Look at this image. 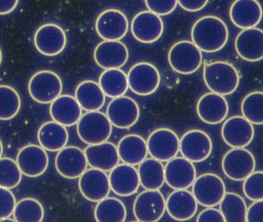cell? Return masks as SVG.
I'll use <instances>...</instances> for the list:
<instances>
[{
  "mask_svg": "<svg viewBox=\"0 0 263 222\" xmlns=\"http://www.w3.org/2000/svg\"><path fill=\"white\" fill-rule=\"evenodd\" d=\"M192 42L207 53L222 50L229 39V30L224 21L214 16L200 18L192 29Z\"/></svg>",
  "mask_w": 263,
  "mask_h": 222,
  "instance_id": "1",
  "label": "cell"
},
{
  "mask_svg": "<svg viewBox=\"0 0 263 222\" xmlns=\"http://www.w3.org/2000/svg\"><path fill=\"white\" fill-rule=\"evenodd\" d=\"M203 79L206 86L212 93L223 96L235 93L240 80L239 74L235 67L224 61L205 64L203 70Z\"/></svg>",
  "mask_w": 263,
  "mask_h": 222,
  "instance_id": "2",
  "label": "cell"
},
{
  "mask_svg": "<svg viewBox=\"0 0 263 222\" xmlns=\"http://www.w3.org/2000/svg\"><path fill=\"white\" fill-rule=\"evenodd\" d=\"M113 125L107 115L102 112H87L77 123V132L80 139L87 145H96L108 141Z\"/></svg>",
  "mask_w": 263,
  "mask_h": 222,
  "instance_id": "3",
  "label": "cell"
},
{
  "mask_svg": "<svg viewBox=\"0 0 263 222\" xmlns=\"http://www.w3.org/2000/svg\"><path fill=\"white\" fill-rule=\"evenodd\" d=\"M169 65L172 70L181 75L193 74L202 64L201 50L190 41H180L169 50Z\"/></svg>",
  "mask_w": 263,
  "mask_h": 222,
  "instance_id": "4",
  "label": "cell"
},
{
  "mask_svg": "<svg viewBox=\"0 0 263 222\" xmlns=\"http://www.w3.org/2000/svg\"><path fill=\"white\" fill-rule=\"evenodd\" d=\"M30 97L40 104L51 103L61 96L63 82L57 73L49 70H42L35 73L28 84Z\"/></svg>",
  "mask_w": 263,
  "mask_h": 222,
  "instance_id": "5",
  "label": "cell"
},
{
  "mask_svg": "<svg viewBox=\"0 0 263 222\" xmlns=\"http://www.w3.org/2000/svg\"><path fill=\"white\" fill-rule=\"evenodd\" d=\"M128 88L138 96H147L158 90L161 76L158 69L149 62H138L134 65L127 75Z\"/></svg>",
  "mask_w": 263,
  "mask_h": 222,
  "instance_id": "6",
  "label": "cell"
},
{
  "mask_svg": "<svg viewBox=\"0 0 263 222\" xmlns=\"http://www.w3.org/2000/svg\"><path fill=\"white\" fill-rule=\"evenodd\" d=\"M221 168L228 179L243 181L255 171V157L246 148H232L223 156Z\"/></svg>",
  "mask_w": 263,
  "mask_h": 222,
  "instance_id": "7",
  "label": "cell"
},
{
  "mask_svg": "<svg viewBox=\"0 0 263 222\" xmlns=\"http://www.w3.org/2000/svg\"><path fill=\"white\" fill-rule=\"evenodd\" d=\"M192 187L197 202L205 208L218 205L226 192L224 182L213 173H204L196 177Z\"/></svg>",
  "mask_w": 263,
  "mask_h": 222,
  "instance_id": "8",
  "label": "cell"
},
{
  "mask_svg": "<svg viewBox=\"0 0 263 222\" xmlns=\"http://www.w3.org/2000/svg\"><path fill=\"white\" fill-rule=\"evenodd\" d=\"M146 142L148 154L161 162H168L179 152V138L170 128L155 130L151 133Z\"/></svg>",
  "mask_w": 263,
  "mask_h": 222,
  "instance_id": "9",
  "label": "cell"
},
{
  "mask_svg": "<svg viewBox=\"0 0 263 222\" xmlns=\"http://www.w3.org/2000/svg\"><path fill=\"white\" fill-rule=\"evenodd\" d=\"M165 211V198L159 190H145L134 202V215L138 221H158Z\"/></svg>",
  "mask_w": 263,
  "mask_h": 222,
  "instance_id": "10",
  "label": "cell"
},
{
  "mask_svg": "<svg viewBox=\"0 0 263 222\" xmlns=\"http://www.w3.org/2000/svg\"><path fill=\"white\" fill-rule=\"evenodd\" d=\"M212 148L210 136L202 130H189L180 139V152L182 157L193 163L205 161L210 156Z\"/></svg>",
  "mask_w": 263,
  "mask_h": 222,
  "instance_id": "11",
  "label": "cell"
},
{
  "mask_svg": "<svg viewBox=\"0 0 263 222\" xmlns=\"http://www.w3.org/2000/svg\"><path fill=\"white\" fill-rule=\"evenodd\" d=\"M106 115L113 126L127 129L134 126L139 119V105L132 98L120 96L109 102Z\"/></svg>",
  "mask_w": 263,
  "mask_h": 222,
  "instance_id": "12",
  "label": "cell"
},
{
  "mask_svg": "<svg viewBox=\"0 0 263 222\" xmlns=\"http://www.w3.org/2000/svg\"><path fill=\"white\" fill-rule=\"evenodd\" d=\"M221 135L224 143L231 148H246L252 143L255 130L243 116H235L224 121Z\"/></svg>",
  "mask_w": 263,
  "mask_h": 222,
  "instance_id": "13",
  "label": "cell"
},
{
  "mask_svg": "<svg viewBox=\"0 0 263 222\" xmlns=\"http://www.w3.org/2000/svg\"><path fill=\"white\" fill-rule=\"evenodd\" d=\"M196 177L195 165L184 157L176 156L164 166V181L172 189H187Z\"/></svg>",
  "mask_w": 263,
  "mask_h": 222,
  "instance_id": "14",
  "label": "cell"
},
{
  "mask_svg": "<svg viewBox=\"0 0 263 222\" xmlns=\"http://www.w3.org/2000/svg\"><path fill=\"white\" fill-rule=\"evenodd\" d=\"M34 45L46 56L61 54L67 45V36L60 26L53 24L41 26L34 35Z\"/></svg>",
  "mask_w": 263,
  "mask_h": 222,
  "instance_id": "15",
  "label": "cell"
},
{
  "mask_svg": "<svg viewBox=\"0 0 263 222\" xmlns=\"http://www.w3.org/2000/svg\"><path fill=\"white\" fill-rule=\"evenodd\" d=\"M84 150L76 146H65L55 158V168L62 177L77 179L87 169Z\"/></svg>",
  "mask_w": 263,
  "mask_h": 222,
  "instance_id": "16",
  "label": "cell"
},
{
  "mask_svg": "<svg viewBox=\"0 0 263 222\" xmlns=\"http://www.w3.org/2000/svg\"><path fill=\"white\" fill-rule=\"evenodd\" d=\"M127 16L120 10L110 9L102 12L96 20L97 33L107 41H120L128 31Z\"/></svg>",
  "mask_w": 263,
  "mask_h": 222,
  "instance_id": "17",
  "label": "cell"
},
{
  "mask_svg": "<svg viewBox=\"0 0 263 222\" xmlns=\"http://www.w3.org/2000/svg\"><path fill=\"white\" fill-rule=\"evenodd\" d=\"M16 162L23 174L37 177L47 171L49 157L47 151L41 145H27L20 150Z\"/></svg>",
  "mask_w": 263,
  "mask_h": 222,
  "instance_id": "18",
  "label": "cell"
},
{
  "mask_svg": "<svg viewBox=\"0 0 263 222\" xmlns=\"http://www.w3.org/2000/svg\"><path fill=\"white\" fill-rule=\"evenodd\" d=\"M78 179L81 194L90 202L97 203L107 197L111 191L108 175L101 170L93 168L87 169Z\"/></svg>",
  "mask_w": 263,
  "mask_h": 222,
  "instance_id": "19",
  "label": "cell"
},
{
  "mask_svg": "<svg viewBox=\"0 0 263 222\" xmlns=\"http://www.w3.org/2000/svg\"><path fill=\"white\" fill-rule=\"evenodd\" d=\"M134 37L140 42L153 43L164 32V23L161 16L151 11H142L134 17L130 25Z\"/></svg>",
  "mask_w": 263,
  "mask_h": 222,
  "instance_id": "20",
  "label": "cell"
},
{
  "mask_svg": "<svg viewBox=\"0 0 263 222\" xmlns=\"http://www.w3.org/2000/svg\"><path fill=\"white\" fill-rule=\"evenodd\" d=\"M229 111V103L224 96L212 92L203 95L197 102V115L209 125H218L224 122Z\"/></svg>",
  "mask_w": 263,
  "mask_h": 222,
  "instance_id": "21",
  "label": "cell"
},
{
  "mask_svg": "<svg viewBox=\"0 0 263 222\" xmlns=\"http://www.w3.org/2000/svg\"><path fill=\"white\" fill-rule=\"evenodd\" d=\"M93 58L97 65L104 70L121 69L128 60V49L121 41L104 40L97 46Z\"/></svg>",
  "mask_w": 263,
  "mask_h": 222,
  "instance_id": "22",
  "label": "cell"
},
{
  "mask_svg": "<svg viewBox=\"0 0 263 222\" xmlns=\"http://www.w3.org/2000/svg\"><path fill=\"white\" fill-rule=\"evenodd\" d=\"M109 172L110 190L117 195L128 197L139 189L141 184L138 169L133 165L118 164Z\"/></svg>",
  "mask_w": 263,
  "mask_h": 222,
  "instance_id": "23",
  "label": "cell"
},
{
  "mask_svg": "<svg viewBox=\"0 0 263 222\" xmlns=\"http://www.w3.org/2000/svg\"><path fill=\"white\" fill-rule=\"evenodd\" d=\"M198 205L192 191L187 189L175 190L165 199L167 214L178 221L192 219L196 214Z\"/></svg>",
  "mask_w": 263,
  "mask_h": 222,
  "instance_id": "24",
  "label": "cell"
},
{
  "mask_svg": "<svg viewBox=\"0 0 263 222\" xmlns=\"http://www.w3.org/2000/svg\"><path fill=\"white\" fill-rule=\"evenodd\" d=\"M238 56L248 62H255L263 58V32L261 29H246L240 32L235 41Z\"/></svg>",
  "mask_w": 263,
  "mask_h": 222,
  "instance_id": "25",
  "label": "cell"
},
{
  "mask_svg": "<svg viewBox=\"0 0 263 222\" xmlns=\"http://www.w3.org/2000/svg\"><path fill=\"white\" fill-rule=\"evenodd\" d=\"M87 164L91 168L109 172L119 164V156L116 145L106 141L96 145H88L84 150Z\"/></svg>",
  "mask_w": 263,
  "mask_h": 222,
  "instance_id": "26",
  "label": "cell"
},
{
  "mask_svg": "<svg viewBox=\"0 0 263 222\" xmlns=\"http://www.w3.org/2000/svg\"><path fill=\"white\" fill-rule=\"evenodd\" d=\"M261 16V7L257 0H235L229 11L232 24L242 30L256 27Z\"/></svg>",
  "mask_w": 263,
  "mask_h": 222,
  "instance_id": "27",
  "label": "cell"
},
{
  "mask_svg": "<svg viewBox=\"0 0 263 222\" xmlns=\"http://www.w3.org/2000/svg\"><path fill=\"white\" fill-rule=\"evenodd\" d=\"M82 111L75 97L70 95H61L50 103L52 119L65 127L77 125L82 116Z\"/></svg>",
  "mask_w": 263,
  "mask_h": 222,
  "instance_id": "28",
  "label": "cell"
},
{
  "mask_svg": "<svg viewBox=\"0 0 263 222\" xmlns=\"http://www.w3.org/2000/svg\"><path fill=\"white\" fill-rule=\"evenodd\" d=\"M120 160L127 165H139L148 156L147 142L142 136L136 134L124 136L117 145Z\"/></svg>",
  "mask_w": 263,
  "mask_h": 222,
  "instance_id": "29",
  "label": "cell"
},
{
  "mask_svg": "<svg viewBox=\"0 0 263 222\" xmlns=\"http://www.w3.org/2000/svg\"><path fill=\"white\" fill-rule=\"evenodd\" d=\"M38 142L46 151H59L67 146L69 140L67 127L50 121L43 124L38 130Z\"/></svg>",
  "mask_w": 263,
  "mask_h": 222,
  "instance_id": "30",
  "label": "cell"
},
{
  "mask_svg": "<svg viewBox=\"0 0 263 222\" xmlns=\"http://www.w3.org/2000/svg\"><path fill=\"white\" fill-rule=\"evenodd\" d=\"M75 99L86 112L98 111L104 107L106 96L98 82L86 80L75 90Z\"/></svg>",
  "mask_w": 263,
  "mask_h": 222,
  "instance_id": "31",
  "label": "cell"
},
{
  "mask_svg": "<svg viewBox=\"0 0 263 222\" xmlns=\"http://www.w3.org/2000/svg\"><path fill=\"white\" fill-rule=\"evenodd\" d=\"M140 184L145 190H160L165 183L164 165L157 159H145L138 165Z\"/></svg>",
  "mask_w": 263,
  "mask_h": 222,
  "instance_id": "32",
  "label": "cell"
},
{
  "mask_svg": "<svg viewBox=\"0 0 263 222\" xmlns=\"http://www.w3.org/2000/svg\"><path fill=\"white\" fill-rule=\"evenodd\" d=\"M98 84L105 96L110 99L124 96L128 90L127 74L121 69L105 70L101 73Z\"/></svg>",
  "mask_w": 263,
  "mask_h": 222,
  "instance_id": "33",
  "label": "cell"
},
{
  "mask_svg": "<svg viewBox=\"0 0 263 222\" xmlns=\"http://www.w3.org/2000/svg\"><path fill=\"white\" fill-rule=\"evenodd\" d=\"M97 203L95 209V217L97 221H125L127 209L120 199L107 196Z\"/></svg>",
  "mask_w": 263,
  "mask_h": 222,
  "instance_id": "34",
  "label": "cell"
},
{
  "mask_svg": "<svg viewBox=\"0 0 263 222\" xmlns=\"http://www.w3.org/2000/svg\"><path fill=\"white\" fill-rule=\"evenodd\" d=\"M218 205L226 222H246L247 205L239 194L226 191Z\"/></svg>",
  "mask_w": 263,
  "mask_h": 222,
  "instance_id": "35",
  "label": "cell"
},
{
  "mask_svg": "<svg viewBox=\"0 0 263 222\" xmlns=\"http://www.w3.org/2000/svg\"><path fill=\"white\" fill-rule=\"evenodd\" d=\"M13 215L15 221L41 222L44 217V207L36 199L25 197L16 202Z\"/></svg>",
  "mask_w": 263,
  "mask_h": 222,
  "instance_id": "36",
  "label": "cell"
},
{
  "mask_svg": "<svg viewBox=\"0 0 263 222\" xmlns=\"http://www.w3.org/2000/svg\"><path fill=\"white\" fill-rule=\"evenodd\" d=\"M21 108V96L16 90L10 85H0V120L13 119Z\"/></svg>",
  "mask_w": 263,
  "mask_h": 222,
  "instance_id": "37",
  "label": "cell"
},
{
  "mask_svg": "<svg viewBox=\"0 0 263 222\" xmlns=\"http://www.w3.org/2000/svg\"><path fill=\"white\" fill-rule=\"evenodd\" d=\"M243 117L252 125L263 124V93L256 91L249 93L241 103Z\"/></svg>",
  "mask_w": 263,
  "mask_h": 222,
  "instance_id": "38",
  "label": "cell"
},
{
  "mask_svg": "<svg viewBox=\"0 0 263 222\" xmlns=\"http://www.w3.org/2000/svg\"><path fill=\"white\" fill-rule=\"evenodd\" d=\"M22 172L16 160L11 158H0V187L13 189L21 184Z\"/></svg>",
  "mask_w": 263,
  "mask_h": 222,
  "instance_id": "39",
  "label": "cell"
},
{
  "mask_svg": "<svg viewBox=\"0 0 263 222\" xmlns=\"http://www.w3.org/2000/svg\"><path fill=\"white\" fill-rule=\"evenodd\" d=\"M243 193L249 200H263V172L254 171L243 180Z\"/></svg>",
  "mask_w": 263,
  "mask_h": 222,
  "instance_id": "40",
  "label": "cell"
},
{
  "mask_svg": "<svg viewBox=\"0 0 263 222\" xmlns=\"http://www.w3.org/2000/svg\"><path fill=\"white\" fill-rule=\"evenodd\" d=\"M16 204V197L10 189L0 187V220L13 215Z\"/></svg>",
  "mask_w": 263,
  "mask_h": 222,
  "instance_id": "41",
  "label": "cell"
},
{
  "mask_svg": "<svg viewBox=\"0 0 263 222\" xmlns=\"http://www.w3.org/2000/svg\"><path fill=\"white\" fill-rule=\"evenodd\" d=\"M149 11L158 15L167 16L173 13L178 5V0H144Z\"/></svg>",
  "mask_w": 263,
  "mask_h": 222,
  "instance_id": "42",
  "label": "cell"
},
{
  "mask_svg": "<svg viewBox=\"0 0 263 222\" xmlns=\"http://www.w3.org/2000/svg\"><path fill=\"white\" fill-rule=\"evenodd\" d=\"M196 220L198 222H226L219 209L214 207H207L201 211Z\"/></svg>",
  "mask_w": 263,
  "mask_h": 222,
  "instance_id": "43",
  "label": "cell"
},
{
  "mask_svg": "<svg viewBox=\"0 0 263 222\" xmlns=\"http://www.w3.org/2000/svg\"><path fill=\"white\" fill-rule=\"evenodd\" d=\"M246 222H263V200L255 201L247 208Z\"/></svg>",
  "mask_w": 263,
  "mask_h": 222,
  "instance_id": "44",
  "label": "cell"
},
{
  "mask_svg": "<svg viewBox=\"0 0 263 222\" xmlns=\"http://www.w3.org/2000/svg\"><path fill=\"white\" fill-rule=\"evenodd\" d=\"M209 0H178V4L187 12H198L204 9Z\"/></svg>",
  "mask_w": 263,
  "mask_h": 222,
  "instance_id": "45",
  "label": "cell"
},
{
  "mask_svg": "<svg viewBox=\"0 0 263 222\" xmlns=\"http://www.w3.org/2000/svg\"><path fill=\"white\" fill-rule=\"evenodd\" d=\"M19 0H0V15L12 13L17 7Z\"/></svg>",
  "mask_w": 263,
  "mask_h": 222,
  "instance_id": "46",
  "label": "cell"
},
{
  "mask_svg": "<svg viewBox=\"0 0 263 222\" xmlns=\"http://www.w3.org/2000/svg\"><path fill=\"white\" fill-rule=\"evenodd\" d=\"M3 153H4V145H3L2 141L0 140V158H2Z\"/></svg>",
  "mask_w": 263,
  "mask_h": 222,
  "instance_id": "47",
  "label": "cell"
},
{
  "mask_svg": "<svg viewBox=\"0 0 263 222\" xmlns=\"http://www.w3.org/2000/svg\"><path fill=\"white\" fill-rule=\"evenodd\" d=\"M3 61V53H2V50H1V49H0V65H1V63H2Z\"/></svg>",
  "mask_w": 263,
  "mask_h": 222,
  "instance_id": "48",
  "label": "cell"
}]
</instances>
